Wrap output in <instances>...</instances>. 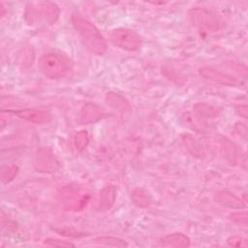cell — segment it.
Masks as SVG:
<instances>
[{"label": "cell", "instance_id": "1", "mask_svg": "<svg viewBox=\"0 0 248 248\" xmlns=\"http://www.w3.org/2000/svg\"><path fill=\"white\" fill-rule=\"evenodd\" d=\"M73 26L80 36L85 47L95 55L106 53L108 45L98 28L81 15L75 13L71 17Z\"/></svg>", "mask_w": 248, "mask_h": 248}, {"label": "cell", "instance_id": "2", "mask_svg": "<svg viewBox=\"0 0 248 248\" xmlns=\"http://www.w3.org/2000/svg\"><path fill=\"white\" fill-rule=\"evenodd\" d=\"M39 71L46 78L58 79L65 78L72 71L71 60L58 52H47L38 62Z\"/></svg>", "mask_w": 248, "mask_h": 248}, {"label": "cell", "instance_id": "3", "mask_svg": "<svg viewBox=\"0 0 248 248\" xmlns=\"http://www.w3.org/2000/svg\"><path fill=\"white\" fill-rule=\"evenodd\" d=\"M24 16L30 25H51L59 16V9L51 2L29 3L26 6Z\"/></svg>", "mask_w": 248, "mask_h": 248}, {"label": "cell", "instance_id": "4", "mask_svg": "<svg viewBox=\"0 0 248 248\" xmlns=\"http://www.w3.org/2000/svg\"><path fill=\"white\" fill-rule=\"evenodd\" d=\"M59 196L61 202L68 210H82L89 201V194L85 190L75 186L62 188Z\"/></svg>", "mask_w": 248, "mask_h": 248}, {"label": "cell", "instance_id": "5", "mask_svg": "<svg viewBox=\"0 0 248 248\" xmlns=\"http://www.w3.org/2000/svg\"><path fill=\"white\" fill-rule=\"evenodd\" d=\"M109 39L117 47L129 51L138 50L142 44L140 36L136 31L129 28H117L112 30L109 34Z\"/></svg>", "mask_w": 248, "mask_h": 248}, {"label": "cell", "instance_id": "6", "mask_svg": "<svg viewBox=\"0 0 248 248\" xmlns=\"http://www.w3.org/2000/svg\"><path fill=\"white\" fill-rule=\"evenodd\" d=\"M190 16L194 24L200 30L206 32H215L220 28L219 19L214 15H211L204 10H192Z\"/></svg>", "mask_w": 248, "mask_h": 248}, {"label": "cell", "instance_id": "7", "mask_svg": "<svg viewBox=\"0 0 248 248\" xmlns=\"http://www.w3.org/2000/svg\"><path fill=\"white\" fill-rule=\"evenodd\" d=\"M7 113H12L16 117L35 124H45L51 121V114L45 109L39 108H21L16 110H2Z\"/></svg>", "mask_w": 248, "mask_h": 248}, {"label": "cell", "instance_id": "8", "mask_svg": "<svg viewBox=\"0 0 248 248\" xmlns=\"http://www.w3.org/2000/svg\"><path fill=\"white\" fill-rule=\"evenodd\" d=\"M58 168V162L49 148H42L35 158V169L41 172H53Z\"/></svg>", "mask_w": 248, "mask_h": 248}, {"label": "cell", "instance_id": "9", "mask_svg": "<svg viewBox=\"0 0 248 248\" xmlns=\"http://www.w3.org/2000/svg\"><path fill=\"white\" fill-rule=\"evenodd\" d=\"M200 75L207 80H210L217 84L227 85V86H234L237 84V80L232 77L222 73L216 69L211 67H202L199 70Z\"/></svg>", "mask_w": 248, "mask_h": 248}, {"label": "cell", "instance_id": "10", "mask_svg": "<svg viewBox=\"0 0 248 248\" xmlns=\"http://www.w3.org/2000/svg\"><path fill=\"white\" fill-rule=\"evenodd\" d=\"M105 116V111L102 108L95 104H85L79 112V122L82 125L95 123Z\"/></svg>", "mask_w": 248, "mask_h": 248}, {"label": "cell", "instance_id": "11", "mask_svg": "<svg viewBox=\"0 0 248 248\" xmlns=\"http://www.w3.org/2000/svg\"><path fill=\"white\" fill-rule=\"evenodd\" d=\"M214 201L225 207L230 208H243L246 207V202L242 201L235 194L229 191H220L215 194Z\"/></svg>", "mask_w": 248, "mask_h": 248}, {"label": "cell", "instance_id": "12", "mask_svg": "<svg viewBox=\"0 0 248 248\" xmlns=\"http://www.w3.org/2000/svg\"><path fill=\"white\" fill-rule=\"evenodd\" d=\"M161 244L165 247H189L191 241L186 234L182 232H173L163 237L161 239Z\"/></svg>", "mask_w": 248, "mask_h": 248}, {"label": "cell", "instance_id": "13", "mask_svg": "<svg viewBox=\"0 0 248 248\" xmlns=\"http://www.w3.org/2000/svg\"><path fill=\"white\" fill-rule=\"evenodd\" d=\"M116 188L114 186H108L100 192L99 204L100 210H108L115 202Z\"/></svg>", "mask_w": 248, "mask_h": 248}, {"label": "cell", "instance_id": "14", "mask_svg": "<svg viewBox=\"0 0 248 248\" xmlns=\"http://www.w3.org/2000/svg\"><path fill=\"white\" fill-rule=\"evenodd\" d=\"M106 101L108 106H110L114 109H117L118 111H121L123 113L127 112L131 108L129 102L125 98L113 92H109L107 94Z\"/></svg>", "mask_w": 248, "mask_h": 248}, {"label": "cell", "instance_id": "15", "mask_svg": "<svg viewBox=\"0 0 248 248\" xmlns=\"http://www.w3.org/2000/svg\"><path fill=\"white\" fill-rule=\"evenodd\" d=\"M131 200L135 205L140 208L147 207L151 202V198L149 194L141 188H136L132 191Z\"/></svg>", "mask_w": 248, "mask_h": 248}, {"label": "cell", "instance_id": "16", "mask_svg": "<svg viewBox=\"0 0 248 248\" xmlns=\"http://www.w3.org/2000/svg\"><path fill=\"white\" fill-rule=\"evenodd\" d=\"M182 141L184 145L187 147L189 152L195 157H202L204 152L202 144L191 135L185 134L182 136Z\"/></svg>", "mask_w": 248, "mask_h": 248}, {"label": "cell", "instance_id": "17", "mask_svg": "<svg viewBox=\"0 0 248 248\" xmlns=\"http://www.w3.org/2000/svg\"><path fill=\"white\" fill-rule=\"evenodd\" d=\"M94 242L98 245L107 246V247H116V248H123L127 247L128 243L119 237L111 236V235H102L94 238Z\"/></svg>", "mask_w": 248, "mask_h": 248}, {"label": "cell", "instance_id": "18", "mask_svg": "<svg viewBox=\"0 0 248 248\" xmlns=\"http://www.w3.org/2000/svg\"><path fill=\"white\" fill-rule=\"evenodd\" d=\"M222 152H223V156L229 163L231 164L236 163V160L238 157V149L236 145H234L232 142H231L228 140H225L222 143Z\"/></svg>", "mask_w": 248, "mask_h": 248}, {"label": "cell", "instance_id": "19", "mask_svg": "<svg viewBox=\"0 0 248 248\" xmlns=\"http://www.w3.org/2000/svg\"><path fill=\"white\" fill-rule=\"evenodd\" d=\"M89 141H90V136L88 132L85 130L78 132L75 136V140H74L75 147L79 152L84 150L87 147Z\"/></svg>", "mask_w": 248, "mask_h": 248}, {"label": "cell", "instance_id": "20", "mask_svg": "<svg viewBox=\"0 0 248 248\" xmlns=\"http://www.w3.org/2000/svg\"><path fill=\"white\" fill-rule=\"evenodd\" d=\"M18 172V167L16 165H7L2 168L1 170V180L4 184L10 183L14 180Z\"/></svg>", "mask_w": 248, "mask_h": 248}, {"label": "cell", "instance_id": "21", "mask_svg": "<svg viewBox=\"0 0 248 248\" xmlns=\"http://www.w3.org/2000/svg\"><path fill=\"white\" fill-rule=\"evenodd\" d=\"M195 110L202 116L204 117H215L218 115V109L205 104L195 105Z\"/></svg>", "mask_w": 248, "mask_h": 248}, {"label": "cell", "instance_id": "22", "mask_svg": "<svg viewBox=\"0 0 248 248\" xmlns=\"http://www.w3.org/2000/svg\"><path fill=\"white\" fill-rule=\"evenodd\" d=\"M44 244L46 246L51 247H59V248H70L75 247V244L67 241V240H61V239H55V238H46L44 241Z\"/></svg>", "mask_w": 248, "mask_h": 248}, {"label": "cell", "instance_id": "23", "mask_svg": "<svg viewBox=\"0 0 248 248\" xmlns=\"http://www.w3.org/2000/svg\"><path fill=\"white\" fill-rule=\"evenodd\" d=\"M229 219L236 224L239 225H247L248 222V215L246 211H238V212H232L229 215Z\"/></svg>", "mask_w": 248, "mask_h": 248}, {"label": "cell", "instance_id": "24", "mask_svg": "<svg viewBox=\"0 0 248 248\" xmlns=\"http://www.w3.org/2000/svg\"><path fill=\"white\" fill-rule=\"evenodd\" d=\"M227 242L231 247H243V248H245V247L248 246L247 239L242 237V236H239V235L230 236L227 239Z\"/></svg>", "mask_w": 248, "mask_h": 248}, {"label": "cell", "instance_id": "25", "mask_svg": "<svg viewBox=\"0 0 248 248\" xmlns=\"http://www.w3.org/2000/svg\"><path fill=\"white\" fill-rule=\"evenodd\" d=\"M235 111L238 115L247 118V113H248V108L246 105H239L235 108Z\"/></svg>", "mask_w": 248, "mask_h": 248}]
</instances>
